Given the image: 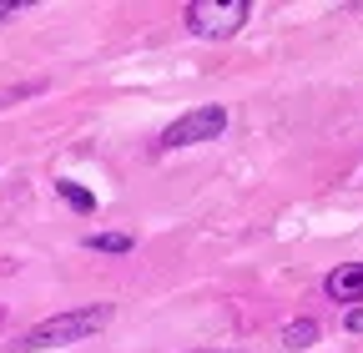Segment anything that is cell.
<instances>
[{
	"instance_id": "cell-2",
	"label": "cell",
	"mask_w": 363,
	"mask_h": 353,
	"mask_svg": "<svg viewBox=\"0 0 363 353\" xmlns=\"http://www.w3.org/2000/svg\"><path fill=\"white\" fill-rule=\"evenodd\" d=\"M247 16H252L247 0H192L187 6V30L202 35V40H227V35L242 30Z\"/></svg>"
},
{
	"instance_id": "cell-9",
	"label": "cell",
	"mask_w": 363,
	"mask_h": 353,
	"mask_svg": "<svg viewBox=\"0 0 363 353\" xmlns=\"http://www.w3.org/2000/svg\"><path fill=\"white\" fill-rule=\"evenodd\" d=\"M343 323H348V333H363V308H353V313H348Z\"/></svg>"
},
{
	"instance_id": "cell-1",
	"label": "cell",
	"mask_w": 363,
	"mask_h": 353,
	"mask_svg": "<svg viewBox=\"0 0 363 353\" xmlns=\"http://www.w3.org/2000/svg\"><path fill=\"white\" fill-rule=\"evenodd\" d=\"M106 323H111V303L71 308V313H56V318L35 323V328L21 338V348H26V353H40V348H56V343H81V338H91V333H101Z\"/></svg>"
},
{
	"instance_id": "cell-7",
	"label": "cell",
	"mask_w": 363,
	"mask_h": 353,
	"mask_svg": "<svg viewBox=\"0 0 363 353\" xmlns=\"http://www.w3.org/2000/svg\"><path fill=\"white\" fill-rule=\"evenodd\" d=\"M56 192H61V197H66L76 212H96V197H91L86 187H76V182H56Z\"/></svg>"
},
{
	"instance_id": "cell-6",
	"label": "cell",
	"mask_w": 363,
	"mask_h": 353,
	"mask_svg": "<svg viewBox=\"0 0 363 353\" xmlns=\"http://www.w3.org/2000/svg\"><path fill=\"white\" fill-rule=\"evenodd\" d=\"M86 247H91V252H131V237H126V232H91Z\"/></svg>"
},
{
	"instance_id": "cell-4",
	"label": "cell",
	"mask_w": 363,
	"mask_h": 353,
	"mask_svg": "<svg viewBox=\"0 0 363 353\" xmlns=\"http://www.w3.org/2000/svg\"><path fill=\"white\" fill-rule=\"evenodd\" d=\"M323 293L333 303H358L363 298V262H343L338 273H328L323 278Z\"/></svg>"
},
{
	"instance_id": "cell-8",
	"label": "cell",
	"mask_w": 363,
	"mask_h": 353,
	"mask_svg": "<svg viewBox=\"0 0 363 353\" xmlns=\"http://www.w3.org/2000/svg\"><path fill=\"white\" fill-rule=\"evenodd\" d=\"M16 11H26V0H0V21H11Z\"/></svg>"
},
{
	"instance_id": "cell-3",
	"label": "cell",
	"mask_w": 363,
	"mask_h": 353,
	"mask_svg": "<svg viewBox=\"0 0 363 353\" xmlns=\"http://www.w3.org/2000/svg\"><path fill=\"white\" fill-rule=\"evenodd\" d=\"M227 131V111L222 106H197L187 116H177L167 131H162V147H197V142H217Z\"/></svg>"
},
{
	"instance_id": "cell-5",
	"label": "cell",
	"mask_w": 363,
	"mask_h": 353,
	"mask_svg": "<svg viewBox=\"0 0 363 353\" xmlns=\"http://www.w3.org/2000/svg\"><path fill=\"white\" fill-rule=\"evenodd\" d=\"M318 338V323L313 318H293L288 328H283V348H308Z\"/></svg>"
}]
</instances>
